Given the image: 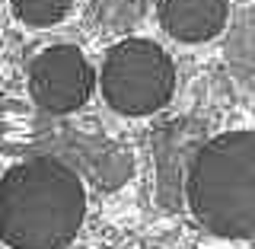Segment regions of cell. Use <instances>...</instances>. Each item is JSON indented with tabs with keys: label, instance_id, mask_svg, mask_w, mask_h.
I'll return each instance as SVG.
<instances>
[{
	"label": "cell",
	"instance_id": "cell-1",
	"mask_svg": "<svg viewBox=\"0 0 255 249\" xmlns=\"http://www.w3.org/2000/svg\"><path fill=\"white\" fill-rule=\"evenodd\" d=\"M83 214V182L61 160L35 157L0 176V240L13 249H64Z\"/></svg>",
	"mask_w": 255,
	"mask_h": 249
},
{
	"label": "cell",
	"instance_id": "cell-2",
	"mask_svg": "<svg viewBox=\"0 0 255 249\" xmlns=\"http://www.w3.org/2000/svg\"><path fill=\"white\" fill-rule=\"evenodd\" d=\"M185 202L207 234L255 237V131H227L198 147L185 179Z\"/></svg>",
	"mask_w": 255,
	"mask_h": 249
},
{
	"label": "cell",
	"instance_id": "cell-3",
	"mask_svg": "<svg viewBox=\"0 0 255 249\" xmlns=\"http://www.w3.org/2000/svg\"><path fill=\"white\" fill-rule=\"evenodd\" d=\"M102 99L131 118L153 115L175 93V64L150 38H125L102 61Z\"/></svg>",
	"mask_w": 255,
	"mask_h": 249
},
{
	"label": "cell",
	"instance_id": "cell-4",
	"mask_svg": "<svg viewBox=\"0 0 255 249\" xmlns=\"http://www.w3.org/2000/svg\"><path fill=\"white\" fill-rule=\"evenodd\" d=\"M96 74L74 45H51L29 64V93L45 112L70 115L93 96Z\"/></svg>",
	"mask_w": 255,
	"mask_h": 249
},
{
	"label": "cell",
	"instance_id": "cell-5",
	"mask_svg": "<svg viewBox=\"0 0 255 249\" xmlns=\"http://www.w3.org/2000/svg\"><path fill=\"white\" fill-rule=\"evenodd\" d=\"M156 19L175 42H211L230 22V0H156Z\"/></svg>",
	"mask_w": 255,
	"mask_h": 249
},
{
	"label": "cell",
	"instance_id": "cell-6",
	"mask_svg": "<svg viewBox=\"0 0 255 249\" xmlns=\"http://www.w3.org/2000/svg\"><path fill=\"white\" fill-rule=\"evenodd\" d=\"M227 64L239 83L249 93H255V3L239 10L233 16V22H230Z\"/></svg>",
	"mask_w": 255,
	"mask_h": 249
},
{
	"label": "cell",
	"instance_id": "cell-7",
	"mask_svg": "<svg viewBox=\"0 0 255 249\" xmlns=\"http://www.w3.org/2000/svg\"><path fill=\"white\" fill-rule=\"evenodd\" d=\"M93 22L102 32H128L147 13V0H93Z\"/></svg>",
	"mask_w": 255,
	"mask_h": 249
},
{
	"label": "cell",
	"instance_id": "cell-8",
	"mask_svg": "<svg viewBox=\"0 0 255 249\" xmlns=\"http://www.w3.org/2000/svg\"><path fill=\"white\" fill-rule=\"evenodd\" d=\"M70 3H74V0H10L16 19L32 26V29H45V26L61 22L64 16H67Z\"/></svg>",
	"mask_w": 255,
	"mask_h": 249
}]
</instances>
